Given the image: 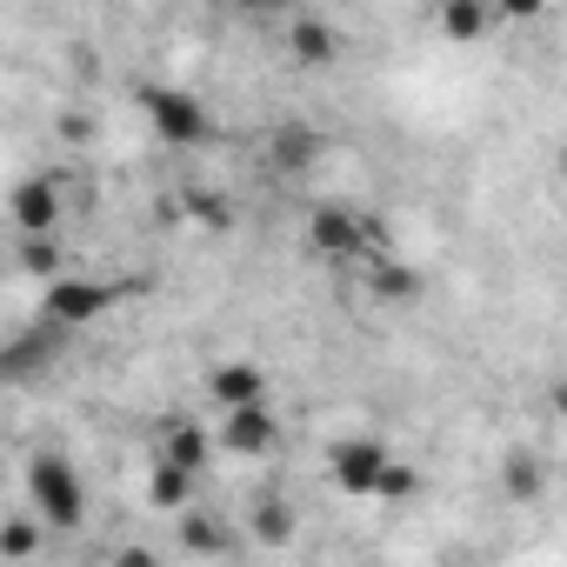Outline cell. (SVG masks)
Masks as SVG:
<instances>
[{"mask_svg":"<svg viewBox=\"0 0 567 567\" xmlns=\"http://www.w3.org/2000/svg\"><path fill=\"white\" fill-rule=\"evenodd\" d=\"M154 114H161L174 134H200V114H187V101H167V94H154Z\"/></svg>","mask_w":567,"mask_h":567,"instance_id":"5","label":"cell"},{"mask_svg":"<svg viewBox=\"0 0 567 567\" xmlns=\"http://www.w3.org/2000/svg\"><path fill=\"white\" fill-rule=\"evenodd\" d=\"M14 220L21 227H54V194L48 187H21L14 194Z\"/></svg>","mask_w":567,"mask_h":567,"instance_id":"2","label":"cell"},{"mask_svg":"<svg viewBox=\"0 0 567 567\" xmlns=\"http://www.w3.org/2000/svg\"><path fill=\"white\" fill-rule=\"evenodd\" d=\"M121 567H154V560H147V554H127V560H121Z\"/></svg>","mask_w":567,"mask_h":567,"instance_id":"9","label":"cell"},{"mask_svg":"<svg viewBox=\"0 0 567 567\" xmlns=\"http://www.w3.org/2000/svg\"><path fill=\"white\" fill-rule=\"evenodd\" d=\"M220 394H227V401H254V394H260L254 368H227V374H220Z\"/></svg>","mask_w":567,"mask_h":567,"instance_id":"6","label":"cell"},{"mask_svg":"<svg viewBox=\"0 0 567 567\" xmlns=\"http://www.w3.org/2000/svg\"><path fill=\"white\" fill-rule=\"evenodd\" d=\"M227 441H234V447H267V414H260V408H234Z\"/></svg>","mask_w":567,"mask_h":567,"instance_id":"3","label":"cell"},{"mask_svg":"<svg viewBox=\"0 0 567 567\" xmlns=\"http://www.w3.org/2000/svg\"><path fill=\"white\" fill-rule=\"evenodd\" d=\"M28 494H34V514H41L48 527H74V520L87 514V494H81L74 467L54 461V454H41V461L28 467Z\"/></svg>","mask_w":567,"mask_h":567,"instance_id":"1","label":"cell"},{"mask_svg":"<svg viewBox=\"0 0 567 567\" xmlns=\"http://www.w3.org/2000/svg\"><path fill=\"white\" fill-rule=\"evenodd\" d=\"M374 467H381V454H374V447H361V454L348 447V454H341V474H348V487H374Z\"/></svg>","mask_w":567,"mask_h":567,"instance_id":"4","label":"cell"},{"mask_svg":"<svg viewBox=\"0 0 567 567\" xmlns=\"http://www.w3.org/2000/svg\"><path fill=\"white\" fill-rule=\"evenodd\" d=\"M315 234H321L328 247H354V220H341V214H321V220H315Z\"/></svg>","mask_w":567,"mask_h":567,"instance_id":"7","label":"cell"},{"mask_svg":"<svg viewBox=\"0 0 567 567\" xmlns=\"http://www.w3.org/2000/svg\"><path fill=\"white\" fill-rule=\"evenodd\" d=\"M94 308H101L94 288H68V295H54V315H94Z\"/></svg>","mask_w":567,"mask_h":567,"instance_id":"8","label":"cell"}]
</instances>
